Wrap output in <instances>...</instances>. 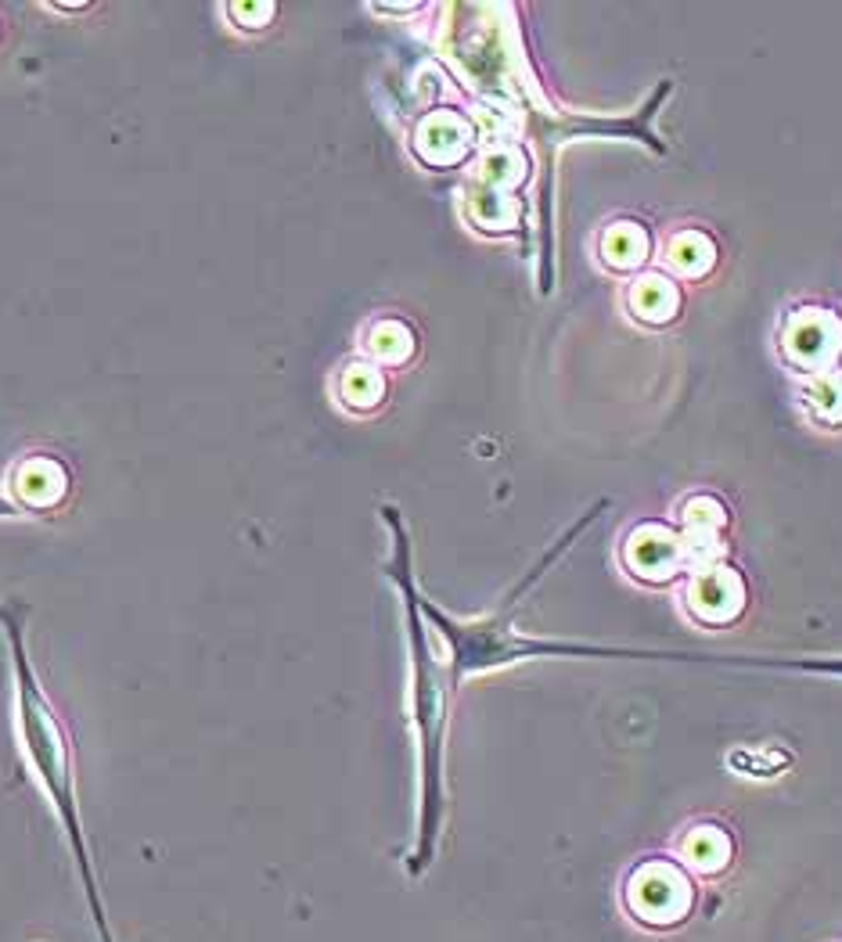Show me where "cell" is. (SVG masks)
<instances>
[{
    "label": "cell",
    "instance_id": "6da1fadb",
    "mask_svg": "<svg viewBox=\"0 0 842 942\" xmlns=\"http://www.w3.org/2000/svg\"><path fill=\"white\" fill-rule=\"evenodd\" d=\"M634 881H641V896H645V910H637V921H645L648 910L655 907V921L652 925H670V921H681V907H688V885L677 871H666V867H648L645 874H637Z\"/></svg>",
    "mask_w": 842,
    "mask_h": 942
}]
</instances>
